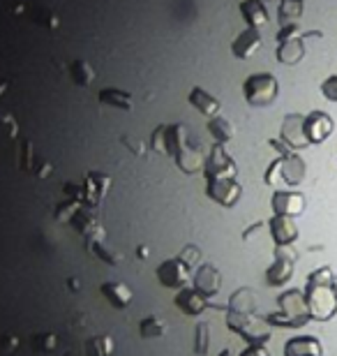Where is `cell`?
<instances>
[{
	"label": "cell",
	"instance_id": "cell-15",
	"mask_svg": "<svg viewBox=\"0 0 337 356\" xmlns=\"http://www.w3.org/2000/svg\"><path fill=\"white\" fill-rule=\"evenodd\" d=\"M305 38H293V40H284L277 42V60L282 65H298L300 60L305 58Z\"/></svg>",
	"mask_w": 337,
	"mask_h": 356
},
{
	"label": "cell",
	"instance_id": "cell-25",
	"mask_svg": "<svg viewBox=\"0 0 337 356\" xmlns=\"http://www.w3.org/2000/svg\"><path fill=\"white\" fill-rule=\"evenodd\" d=\"M208 130H211V134L220 141V144H224V141L233 137V125H231V120H227V118L215 116L211 123H208Z\"/></svg>",
	"mask_w": 337,
	"mask_h": 356
},
{
	"label": "cell",
	"instance_id": "cell-22",
	"mask_svg": "<svg viewBox=\"0 0 337 356\" xmlns=\"http://www.w3.org/2000/svg\"><path fill=\"white\" fill-rule=\"evenodd\" d=\"M116 350V340L111 336H92L83 347V356H111Z\"/></svg>",
	"mask_w": 337,
	"mask_h": 356
},
{
	"label": "cell",
	"instance_id": "cell-19",
	"mask_svg": "<svg viewBox=\"0 0 337 356\" xmlns=\"http://www.w3.org/2000/svg\"><path fill=\"white\" fill-rule=\"evenodd\" d=\"M190 104L195 106L197 111H202L204 116L215 118L220 113V102L215 97L208 95V92L202 90V88H195V90L190 92Z\"/></svg>",
	"mask_w": 337,
	"mask_h": 356
},
{
	"label": "cell",
	"instance_id": "cell-23",
	"mask_svg": "<svg viewBox=\"0 0 337 356\" xmlns=\"http://www.w3.org/2000/svg\"><path fill=\"white\" fill-rule=\"evenodd\" d=\"M303 10H305V0H279V7H277V17H279V24H296V21L303 17Z\"/></svg>",
	"mask_w": 337,
	"mask_h": 356
},
{
	"label": "cell",
	"instance_id": "cell-24",
	"mask_svg": "<svg viewBox=\"0 0 337 356\" xmlns=\"http://www.w3.org/2000/svg\"><path fill=\"white\" fill-rule=\"evenodd\" d=\"M333 280H335L333 268L331 266H319L307 275L305 287H333Z\"/></svg>",
	"mask_w": 337,
	"mask_h": 356
},
{
	"label": "cell",
	"instance_id": "cell-18",
	"mask_svg": "<svg viewBox=\"0 0 337 356\" xmlns=\"http://www.w3.org/2000/svg\"><path fill=\"white\" fill-rule=\"evenodd\" d=\"M240 12H243V19L247 21L249 28H261V26H266L270 21L263 0H243Z\"/></svg>",
	"mask_w": 337,
	"mask_h": 356
},
{
	"label": "cell",
	"instance_id": "cell-14",
	"mask_svg": "<svg viewBox=\"0 0 337 356\" xmlns=\"http://www.w3.org/2000/svg\"><path fill=\"white\" fill-rule=\"evenodd\" d=\"M270 236L275 241V245H291L298 238V227L293 222V218L286 216H272L270 218Z\"/></svg>",
	"mask_w": 337,
	"mask_h": 356
},
{
	"label": "cell",
	"instance_id": "cell-34",
	"mask_svg": "<svg viewBox=\"0 0 337 356\" xmlns=\"http://www.w3.org/2000/svg\"><path fill=\"white\" fill-rule=\"evenodd\" d=\"M139 257H141V259H143V257H148V248H143V245L139 248Z\"/></svg>",
	"mask_w": 337,
	"mask_h": 356
},
{
	"label": "cell",
	"instance_id": "cell-9",
	"mask_svg": "<svg viewBox=\"0 0 337 356\" xmlns=\"http://www.w3.org/2000/svg\"><path fill=\"white\" fill-rule=\"evenodd\" d=\"M272 211H275V216H286V218H298L303 216L305 211V197L300 195V192H293V190H277L275 195H272Z\"/></svg>",
	"mask_w": 337,
	"mask_h": 356
},
{
	"label": "cell",
	"instance_id": "cell-33",
	"mask_svg": "<svg viewBox=\"0 0 337 356\" xmlns=\"http://www.w3.org/2000/svg\"><path fill=\"white\" fill-rule=\"evenodd\" d=\"M220 356H240V354H236L233 350H229V347H227V350H222V352H220Z\"/></svg>",
	"mask_w": 337,
	"mask_h": 356
},
{
	"label": "cell",
	"instance_id": "cell-35",
	"mask_svg": "<svg viewBox=\"0 0 337 356\" xmlns=\"http://www.w3.org/2000/svg\"><path fill=\"white\" fill-rule=\"evenodd\" d=\"M67 284H69V287H79V280H76V277H72V280H67Z\"/></svg>",
	"mask_w": 337,
	"mask_h": 356
},
{
	"label": "cell",
	"instance_id": "cell-4",
	"mask_svg": "<svg viewBox=\"0 0 337 356\" xmlns=\"http://www.w3.org/2000/svg\"><path fill=\"white\" fill-rule=\"evenodd\" d=\"M307 174V167L300 155L296 153H289V155H279V158L272 162L266 172V183L268 185H275L277 181H282L286 185H300L303 178Z\"/></svg>",
	"mask_w": 337,
	"mask_h": 356
},
{
	"label": "cell",
	"instance_id": "cell-5",
	"mask_svg": "<svg viewBox=\"0 0 337 356\" xmlns=\"http://www.w3.org/2000/svg\"><path fill=\"white\" fill-rule=\"evenodd\" d=\"M310 315L317 322H328L337 315V294L333 287H305Z\"/></svg>",
	"mask_w": 337,
	"mask_h": 356
},
{
	"label": "cell",
	"instance_id": "cell-6",
	"mask_svg": "<svg viewBox=\"0 0 337 356\" xmlns=\"http://www.w3.org/2000/svg\"><path fill=\"white\" fill-rule=\"evenodd\" d=\"M298 254L291 245H277L275 248V261L266 270V282L270 287H284L293 275V264Z\"/></svg>",
	"mask_w": 337,
	"mask_h": 356
},
{
	"label": "cell",
	"instance_id": "cell-31",
	"mask_svg": "<svg viewBox=\"0 0 337 356\" xmlns=\"http://www.w3.org/2000/svg\"><path fill=\"white\" fill-rule=\"evenodd\" d=\"M181 259L185 261V264H190V266H195L197 261H199V250L195 245H188L185 250L181 252Z\"/></svg>",
	"mask_w": 337,
	"mask_h": 356
},
{
	"label": "cell",
	"instance_id": "cell-12",
	"mask_svg": "<svg viewBox=\"0 0 337 356\" xmlns=\"http://www.w3.org/2000/svg\"><path fill=\"white\" fill-rule=\"evenodd\" d=\"M284 356H324V345L317 336H296L286 340Z\"/></svg>",
	"mask_w": 337,
	"mask_h": 356
},
{
	"label": "cell",
	"instance_id": "cell-1",
	"mask_svg": "<svg viewBox=\"0 0 337 356\" xmlns=\"http://www.w3.org/2000/svg\"><path fill=\"white\" fill-rule=\"evenodd\" d=\"M277 312H270L266 322L279 329H300L312 319L310 305H307L305 291L300 289H286L277 296Z\"/></svg>",
	"mask_w": 337,
	"mask_h": 356
},
{
	"label": "cell",
	"instance_id": "cell-10",
	"mask_svg": "<svg viewBox=\"0 0 337 356\" xmlns=\"http://www.w3.org/2000/svg\"><path fill=\"white\" fill-rule=\"evenodd\" d=\"M282 141L291 148V151H303V148L310 146V141L305 137V116H300V113H289V116H284Z\"/></svg>",
	"mask_w": 337,
	"mask_h": 356
},
{
	"label": "cell",
	"instance_id": "cell-11",
	"mask_svg": "<svg viewBox=\"0 0 337 356\" xmlns=\"http://www.w3.org/2000/svg\"><path fill=\"white\" fill-rule=\"evenodd\" d=\"M261 49V33H259V28H247V31H243L238 38L233 40V44H231V51L236 58H240V60H247V58H252V56L259 51Z\"/></svg>",
	"mask_w": 337,
	"mask_h": 356
},
{
	"label": "cell",
	"instance_id": "cell-7",
	"mask_svg": "<svg viewBox=\"0 0 337 356\" xmlns=\"http://www.w3.org/2000/svg\"><path fill=\"white\" fill-rule=\"evenodd\" d=\"M190 264H185L181 257L176 259H167L157 266V280H160L164 287L169 289H183L188 287L190 280H192V273H190Z\"/></svg>",
	"mask_w": 337,
	"mask_h": 356
},
{
	"label": "cell",
	"instance_id": "cell-20",
	"mask_svg": "<svg viewBox=\"0 0 337 356\" xmlns=\"http://www.w3.org/2000/svg\"><path fill=\"white\" fill-rule=\"evenodd\" d=\"M167 331H169V326H167V322H164V319H162L160 315H148V317H143V319H141V324H139L141 338H146V340L164 338V336H167Z\"/></svg>",
	"mask_w": 337,
	"mask_h": 356
},
{
	"label": "cell",
	"instance_id": "cell-3",
	"mask_svg": "<svg viewBox=\"0 0 337 356\" xmlns=\"http://www.w3.org/2000/svg\"><path fill=\"white\" fill-rule=\"evenodd\" d=\"M227 324L233 333L245 338L249 345H263L272 333V326L266 319H259L254 315H240V312H229Z\"/></svg>",
	"mask_w": 337,
	"mask_h": 356
},
{
	"label": "cell",
	"instance_id": "cell-2",
	"mask_svg": "<svg viewBox=\"0 0 337 356\" xmlns=\"http://www.w3.org/2000/svg\"><path fill=\"white\" fill-rule=\"evenodd\" d=\"M243 95L252 106H270L279 95V81L270 72L249 74L243 83Z\"/></svg>",
	"mask_w": 337,
	"mask_h": 356
},
{
	"label": "cell",
	"instance_id": "cell-8",
	"mask_svg": "<svg viewBox=\"0 0 337 356\" xmlns=\"http://www.w3.org/2000/svg\"><path fill=\"white\" fill-rule=\"evenodd\" d=\"M335 130V123L331 113L326 111H312L305 116V137L310 144H324Z\"/></svg>",
	"mask_w": 337,
	"mask_h": 356
},
{
	"label": "cell",
	"instance_id": "cell-37",
	"mask_svg": "<svg viewBox=\"0 0 337 356\" xmlns=\"http://www.w3.org/2000/svg\"><path fill=\"white\" fill-rule=\"evenodd\" d=\"M65 356H83V354H76V352H69V354H65Z\"/></svg>",
	"mask_w": 337,
	"mask_h": 356
},
{
	"label": "cell",
	"instance_id": "cell-16",
	"mask_svg": "<svg viewBox=\"0 0 337 356\" xmlns=\"http://www.w3.org/2000/svg\"><path fill=\"white\" fill-rule=\"evenodd\" d=\"M195 284H197V289L202 291L204 296H213V294H217V291H220V284H222V275H220V270L215 268L213 264H204V266H199L197 275H195Z\"/></svg>",
	"mask_w": 337,
	"mask_h": 356
},
{
	"label": "cell",
	"instance_id": "cell-13",
	"mask_svg": "<svg viewBox=\"0 0 337 356\" xmlns=\"http://www.w3.org/2000/svg\"><path fill=\"white\" fill-rule=\"evenodd\" d=\"M176 305H178V310L185 312V315L197 317V315H202V312L208 308V298H206L197 287H195V289L183 287V289L176 294Z\"/></svg>",
	"mask_w": 337,
	"mask_h": 356
},
{
	"label": "cell",
	"instance_id": "cell-32",
	"mask_svg": "<svg viewBox=\"0 0 337 356\" xmlns=\"http://www.w3.org/2000/svg\"><path fill=\"white\" fill-rule=\"evenodd\" d=\"M240 356H270V352L266 350V345H249L247 350H243Z\"/></svg>",
	"mask_w": 337,
	"mask_h": 356
},
{
	"label": "cell",
	"instance_id": "cell-26",
	"mask_svg": "<svg viewBox=\"0 0 337 356\" xmlns=\"http://www.w3.org/2000/svg\"><path fill=\"white\" fill-rule=\"evenodd\" d=\"M99 102L111 104V106H118V109H123V111H130L132 109V97L125 95V92H120V90H113V88L99 92Z\"/></svg>",
	"mask_w": 337,
	"mask_h": 356
},
{
	"label": "cell",
	"instance_id": "cell-28",
	"mask_svg": "<svg viewBox=\"0 0 337 356\" xmlns=\"http://www.w3.org/2000/svg\"><path fill=\"white\" fill-rule=\"evenodd\" d=\"M92 76H95V72L90 70L88 63L76 60L74 65H72V79H74V83H79V86H88L92 81Z\"/></svg>",
	"mask_w": 337,
	"mask_h": 356
},
{
	"label": "cell",
	"instance_id": "cell-29",
	"mask_svg": "<svg viewBox=\"0 0 337 356\" xmlns=\"http://www.w3.org/2000/svg\"><path fill=\"white\" fill-rule=\"evenodd\" d=\"M197 340H195V354L197 356H206L208 354V343H211V329H208V324L202 322V324H197Z\"/></svg>",
	"mask_w": 337,
	"mask_h": 356
},
{
	"label": "cell",
	"instance_id": "cell-36",
	"mask_svg": "<svg viewBox=\"0 0 337 356\" xmlns=\"http://www.w3.org/2000/svg\"><path fill=\"white\" fill-rule=\"evenodd\" d=\"M333 291L337 294V275H335V280H333Z\"/></svg>",
	"mask_w": 337,
	"mask_h": 356
},
{
	"label": "cell",
	"instance_id": "cell-27",
	"mask_svg": "<svg viewBox=\"0 0 337 356\" xmlns=\"http://www.w3.org/2000/svg\"><path fill=\"white\" fill-rule=\"evenodd\" d=\"M31 343H33V350L35 352H40V354H49V352H54L56 350V336L54 333H35V336L31 338Z\"/></svg>",
	"mask_w": 337,
	"mask_h": 356
},
{
	"label": "cell",
	"instance_id": "cell-17",
	"mask_svg": "<svg viewBox=\"0 0 337 356\" xmlns=\"http://www.w3.org/2000/svg\"><path fill=\"white\" fill-rule=\"evenodd\" d=\"M102 296L109 301L116 310H125L132 303V289L123 282H104Z\"/></svg>",
	"mask_w": 337,
	"mask_h": 356
},
{
	"label": "cell",
	"instance_id": "cell-30",
	"mask_svg": "<svg viewBox=\"0 0 337 356\" xmlns=\"http://www.w3.org/2000/svg\"><path fill=\"white\" fill-rule=\"evenodd\" d=\"M321 95L328 102H337V74H331L328 79H324V83H321Z\"/></svg>",
	"mask_w": 337,
	"mask_h": 356
},
{
	"label": "cell",
	"instance_id": "cell-21",
	"mask_svg": "<svg viewBox=\"0 0 337 356\" xmlns=\"http://www.w3.org/2000/svg\"><path fill=\"white\" fill-rule=\"evenodd\" d=\"M256 298L249 289H238L229 301V312H240V315H254Z\"/></svg>",
	"mask_w": 337,
	"mask_h": 356
}]
</instances>
